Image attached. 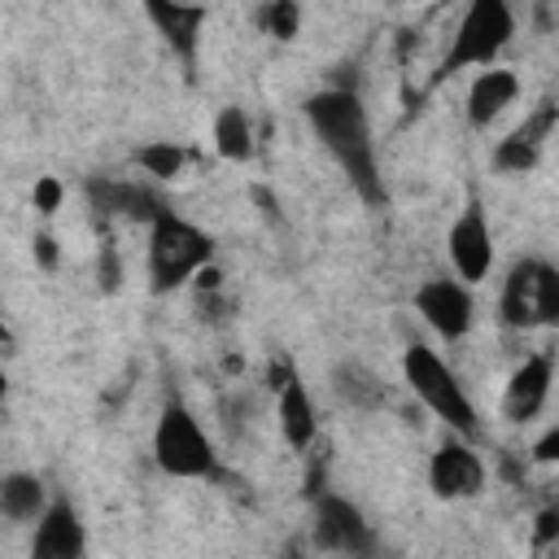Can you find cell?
I'll list each match as a JSON object with an SVG mask.
<instances>
[{
  "label": "cell",
  "instance_id": "6da1fadb",
  "mask_svg": "<svg viewBox=\"0 0 559 559\" xmlns=\"http://www.w3.org/2000/svg\"><path fill=\"white\" fill-rule=\"evenodd\" d=\"M301 109H306V122L319 135V144L345 170L349 188L367 205H380L384 201V175L376 162V140H371V122H367L358 92L354 87H323V92L306 96Z\"/></svg>",
  "mask_w": 559,
  "mask_h": 559
},
{
  "label": "cell",
  "instance_id": "7a4b0ae2",
  "mask_svg": "<svg viewBox=\"0 0 559 559\" xmlns=\"http://www.w3.org/2000/svg\"><path fill=\"white\" fill-rule=\"evenodd\" d=\"M402 376H406L411 393H415L450 432H459V437H476V432H480L476 402L467 397L459 371H454L432 345H424V341L406 345V349H402Z\"/></svg>",
  "mask_w": 559,
  "mask_h": 559
},
{
  "label": "cell",
  "instance_id": "3957f363",
  "mask_svg": "<svg viewBox=\"0 0 559 559\" xmlns=\"http://www.w3.org/2000/svg\"><path fill=\"white\" fill-rule=\"evenodd\" d=\"M210 262H214V236L201 231L197 223H188L183 214L162 210L148 223V288L153 293L183 288Z\"/></svg>",
  "mask_w": 559,
  "mask_h": 559
},
{
  "label": "cell",
  "instance_id": "277c9868",
  "mask_svg": "<svg viewBox=\"0 0 559 559\" xmlns=\"http://www.w3.org/2000/svg\"><path fill=\"white\" fill-rule=\"evenodd\" d=\"M515 35V9L511 0H467L459 26H454V39L441 57V70L437 79L445 74H459V70H485L498 61V52L511 44Z\"/></svg>",
  "mask_w": 559,
  "mask_h": 559
},
{
  "label": "cell",
  "instance_id": "5b68a950",
  "mask_svg": "<svg viewBox=\"0 0 559 559\" xmlns=\"http://www.w3.org/2000/svg\"><path fill=\"white\" fill-rule=\"evenodd\" d=\"M498 314L515 332L559 328V266L542 258H520L502 280Z\"/></svg>",
  "mask_w": 559,
  "mask_h": 559
},
{
  "label": "cell",
  "instance_id": "8992f818",
  "mask_svg": "<svg viewBox=\"0 0 559 559\" xmlns=\"http://www.w3.org/2000/svg\"><path fill=\"white\" fill-rule=\"evenodd\" d=\"M153 459L166 476H179V480H205V476H218V454H214V441L205 437L201 419L179 406V402H166L162 415H157V428H153Z\"/></svg>",
  "mask_w": 559,
  "mask_h": 559
},
{
  "label": "cell",
  "instance_id": "52a82bcc",
  "mask_svg": "<svg viewBox=\"0 0 559 559\" xmlns=\"http://www.w3.org/2000/svg\"><path fill=\"white\" fill-rule=\"evenodd\" d=\"M314 507V542L323 550H336V555H376V528L367 524V515L336 489H319L310 498Z\"/></svg>",
  "mask_w": 559,
  "mask_h": 559
},
{
  "label": "cell",
  "instance_id": "ba28073f",
  "mask_svg": "<svg viewBox=\"0 0 559 559\" xmlns=\"http://www.w3.org/2000/svg\"><path fill=\"white\" fill-rule=\"evenodd\" d=\"M415 310L419 319L441 336V341H463L476 323V301H472V288L467 280H450V275H437V280H424L419 293H415Z\"/></svg>",
  "mask_w": 559,
  "mask_h": 559
},
{
  "label": "cell",
  "instance_id": "9c48e42d",
  "mask_svg": "<svg viewBox=\"0 0 559 559\" xmlns=\"http://www.w3.org/2000/svg\"><path fill=\"white\" fill-rule=\"evenodd\" d=\"M428 489L441 498V502H467L485 489V463L480 454L467 445V437H445L432 459H428Z\"/></svg>",
  "mask_w": 559,
  "mask_h": 559
},
{
  "label": "cell",
  "instance_id": "30bf717a",
  "mask_svg": "<svg viewBox=\"0 0 559 559\" xmlns=\"http://www.w3.org/2000/svg\"><path fill=\"white\" fill-rule=\"evenodd\" d=\"M271 389H275V419H280L284 441L293 450H310L319 437V415H314V402L288 358L271 362Z\"/></svg>",
  "mask_w": 559,
  "mask_h": 559
},
{
  "label": "cell",
  "instance_id": "8fae6325",
  "mask_svg": "<svg viewBox=\"0 0 559 559\" xmlns=\"http://www.w3.org/2000/svg\"><path fill=\"white\" fill-rule=\"evenodd\" d=\"M445 253H450L459 280L476 284V280L489 275V266H493V231H489V218H485V210H480L476 201L450 223V231H445Z\"/></svg>",
  "mask_w": 559,
  "mask_h": 559
},
{
  "label": "cell",
  "instance_id": "7c38bea8",
  "mask_svg": "<svg viewBox=\"0 0 559 559\" xmlns=\"http://www.w3.org/2000/svg\"><path fill=\"white\" fill-rule=\"evenodd\" d=\"M83 192H87V205H92L96 214H105V218L153 223V218L166 210V201H162L148 183H140V179H109V175H92V179L83 183Z\"/></svg>",
  "mask_w": 559,
  "mask_h": 559
},
{
  "label": "cell",
  "instance_id": "4fadbf2b",
  "mask_svg": "<svg viewBox=\"0 0 559 559\" xmlns=\"http://www.w3.org/2000/svg\"><path fill=\"white\" fill-rule=\"evenodd\" d=\"M550 384H555V354H550V349L528 354V358L511 371V380H507V389H502V415H507L511 424L533 419V415L546 406Z\"/></svg>",
  "mask_w": 559,
  "mask_h": 559
},
{
  "label": "cell",
  "instance_id": "5bb4252c",
  "mask_svg": "<svg viewBox=\"0 0 559 559\" xmlns=\"http://www.w3.org/2000/svg\"><path fill=\"white\" fill-rule=\"evenodd\" d=\"M87 550V533L83 520L74 511L70 498H57L44 507V515L35 520V537H31V559H83Z\"/></svg>",
  "mask_w": 559,
  "mask_h": 559
},
{
  "label": "cell",
  "instance_id": "9a60e30c",
  "mask_svg": "<svg viewBox=\"0 0 559 559\" xmlns=\"http://www.w3.org/2000/svg\"><path fill=\"white\" fill-rule=\"evenodd\" d=\"M148 22L157 26V35L175 48V57L183 66H197V44H201V22H205V4L197 0H140Z\"/></svg>",
  "mask_w": 559,
  "mask_h": 559
},
{
  "label": "cell",
  "instance_id": "2e32d148",
  "mask_svg": "<svg viewBox=\"0 0 559 559\" xmlns=\"http://www.w3.org/2000/svg\"><path fill=\"white\" fill-rule=\"evenodd\" d=\"M520 96V79L502 66H485L476 70L472 87H467V122L472 127H489L507 105H515Z\"/></svg>",
  "mask_w": 559,
  "mask_h": 559
},
{
  "label": "cell",
  "instance_id": "e0dca14e",
  "mask_svg": "<svg viewBox=\"0 0 559 559\" xmlns=\"http://www.w3.org/2000/svg\"><path fill=\"white\" fill-rule=\"evenodd\" d=\"M332 393H336L349 411H376V406L389 402L384 380H380L371 367H362V362H336V367H332Z\"/></svg>",
  "mask_w": 559,
  "mask_h": 559
},
{
  "label": "cell",
  "instance_id": "ac0fdd59",
  "mask_svg": "<svg viewBox=\"0 0 559 559\" xmlns=\"http://www.w3.org/2000/svg\"><path fill=\"white\" fill-rule=\"evenodd\" d=\"M48 507V489L35 472H4L0 476V515L13 520V524H26V520H39Z\"/></svg>",
  "mask_w": 559,
  "mask_h": 559
},
{
  "label": "cell",
  "instance_id": "d6986e66",
  "mask_svg": "<svg viewBox=\"0 0 559 559\" xmlns=\"http://www.w3.org/2000/svg\"><path fill=\"white\" fill-rule=\"evenodd\" d=\"M214 148H218V157H227V162H249L253 157V118L240 109V105H223L218 114H214Z\"/></svg>",
  "mask_w": 559,
  "mask_h": 559
},
{
  "label": "cell",
  "instance_id": "ffe728a7",
  "mask_svg": "<svg viewBox=\"0 0 559 559\" xmlns=\"http://www.w3.org/2000/svg\"><path fill=\"white\" fill-rule=\"evenodd\" d=\"M131 157H135V166H140L148 179H175V175L183 170V162H188V153H183L175 140H148V144H140Z\"/></svg>",
  "mask_w": 559,
  "mask_h": 559
},
{
  "label": "cell",
  "instance_id": "44dd1931",
  "mask_svg": "<svg viewBox=\"0 0 559 559\" xmlns=\"http://www.w3.org/2000/svg\"><path fill=\"white\" fill-rule=\"evenodd\" d=\"M258 26H262L271 39L288 44V39H297V31H301V4H297V0H266L262 13H258Z\"/></svg>",
  "mask_w": 559,
  "mask_h": 559
},
{
  "label": "cell",
  "instance_id": "7402d4cb",
  "mask_svg": "<svg viewBox=\"0 0 559 559\" xmlns=\"http://www.w3.org/2000/svg\"><path fill=\"white\" fill-rule=\"evenodd\" d=\"M537 157H542V148L520 135H507L493 144V170H502V175H528L537 166Z\"/></svg>",
  "mask_w": 559,
  "mask_h": 559
},
{
  "label": "cell",
  "instance_id": "603a6c76",
  "mask_svg": "<svg viewBox=\"0 0 559 559\" xmlns=\"http://www.w3.org/2000/svg\"><path fill=\"white\" fill-rule=\"evenodd\" d=\"M555 122H559V105H555V100H542V105H537V109H533V114H528L511 135H520V140H528V144H537V148H542V144H546V135L555 131Z\"/></svg>",
  "mask_w": 559,
  "mask_h": 559
},
{
  "label": "cell",
  "instance_id": "cb8c5ba5",
  "mask_svg": "<svg viewBox=\"0 0 559 559\" xmlns=\"http://www.w3.org/2000/svg\"><path fill=\"white\" fill-rule=\"evenodd\" d=\"M96 280H100V288L105 293H118V284H122V258H118V245L105 236L100 240V258H96Z\"/></svg>",
  "mask_w": 559,
  "mask_h": 559
},
{
  "label": "cell",
  "instance_id": "d4e9b609",
  "mask_svg": "<svg viewBox=\"0 0 559 559\" xmlns=\"http://www.w3.org/2000/svg\"><path fill=\"white\" fill-rule=\"evenodd\" d=\"M61 197H66V192H61V183H57L52 175H44V179H35L31 205H35V210H39V214L48 218V214H57V210H61Z\"/></svg>",
  "mask_w": 559,
  "mask_h": 559
},
{
  "label": "cell",
  "instance_id": "484cf974",
  "mask_svg": "<svg viewBox=\"0 0 559 559\" xmlns=\"http://www.w3.org/2000/svg\"><path fill=\"white\" fill-rule=\"evenodd\" d=\"M555 537H559V502H546L537 511V520H533V542L537 546H550Z\"/></svg>",
  "mask_w": 559,
  "mask_h": 559
},
{
  "label": "cell",
  "instance_id": "4316f807",
  "mask_svg": "<svg viewBox=\"0 0 559 559\" xmlns=\"http://www.w3.org/2000/svg\"><path fill=\"white\" fill-rule=\"evenodd\" d=\"M31 253H35V262H39L44 271H57V240H52V231H35Z\"/></svg>",
  "mask_w": 559,
  "mask_h": 559
},
{
  "label": "cell",
  "instance_id": "83f0119b",
  "mask_svg": "<svg viewBox=\"0 0 559 559\" xmlns=\"http://www.w3.org/2000/svg\"><path fill=\"white\" fill-rule=\"evenodd\" d=\"M533 459H537V463H559V424H550V428L533 441Z\"/></svg>",
  "mask_w": 559,
  "mask_h": 559
}]
</instances>
